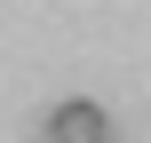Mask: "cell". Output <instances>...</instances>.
Segmentation results:
<instances>
[{
	"label": "cell",
	"mask_w": 151,
	"mask_h": 143,
	"mask_svg": "<svg viewBox=\"0 0 151 143\" xmlns=\"http://www.w3.org/2000/svg\"><path fill=\"white\" fill-rule=\"evenodd\" d=\"M48 143H111V127H104V103H88V96L56 103V111H48Z\"/></svg>",
	"instance_id": "6da1fadb"
}]
</instances>
